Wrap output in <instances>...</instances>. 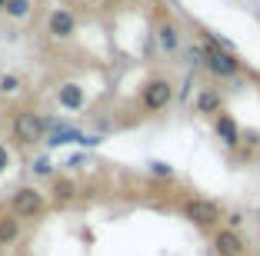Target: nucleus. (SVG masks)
<instances>
[{
  "instance_id": "obj_1",
  "label": "nucleus",
  "mask_w": 260,
  "mask_h": 256,
  "mask_svg": "<svg viewBox=\"0 0 260 256\" xmlns=\"http://www.w3.org/2000/svg\"><path fill=\"white\" fill-rule=\"evenodd\" d=\"M47 127H50V123H47L40 113L17 110V117H14V140L20 147H34V143H40V140H47Z\"/></svg>"
},
{
  "instance_id": "obj_2",
  "label": "nucleus",
  "mask_w": 260,
  "mask_h": 256,
  "mask_svg": "<svg viewBox=\"0 0 260 256\" xmlns=\"http://www.w3.org/2000/svg\"><path fill=\"white\" fill-rule=\"evenodd\" d=\"M204 57H207L204 67L210 70V74H217V77H234L240 70V60L220 44V40H214V37L204 40Z\"/></svg>"
},
{
  "instance_id": "obj_3",
  "label": "nucleus",
  "mask_w": 260,
  "mask_h": 256,
  "mask_svg": "<svg viewBox=\"0 0 260 256\" xmlns=\"http://www.w3.org/2000/svg\"><path fill=\"white\" fill-rule=\"evenodd\" d=\"M170 100H174V87H170V80H164V77L147 80L144 90H140V103H144V110H150V113L167 110Z\"/></svg>"
},
{
  "instance_id": "obj_4",
  "label": "nucleus",
  "mask_w": 260,
  "mask_h": 256,
  "mask_svg": "<svg viewBox=\"0 0 260 256\" xmlns=\"http://www.w3.org/2000/svg\"><path fill=\"white\" fill-rule=\"evenodd\" d=\"M10 213L20 220H34L44 213V193H40L37 187H20L14 190V196H10Z\"/></svg>"
},
{
  "instance_id": "obj_5",
  "label": "nucleus",
  "mask_w": 260,
  "mask_h": 256,
  "mask_svg": "<svg viewBox=\"0 0 260 256\" xmlns=\"http://www.w3.org/2000/svg\"><path fill=\"white\" fill-rule=\"evenodd\" d=\"M184 216L190 220V223H197V226H214L217 220H220V210H217V203H210V200L193 196V200L184 203Z\"/></svg>"
},
{
  "instance_id": "obj_6",
  "label": "nucleus",
  "mask_w": 260,
  "mask_h": 256,
  "mask_svg": "<svg viewBox=\"0 0 260 256\" xmlns=\"http://www.w3.org/2000/svg\"><path fill=\"white\" fill-rule=\"evenodd\" d=\"M47 33L54 40H70L77 33V17H74V10H67V7H57L54 14L47 17Z\"/></svg>"
},
{
  "instance_id": "obj_7",
  "label": "nucleus",
  "mask_w": 260,
  "mask_h": 256,
  "mask_svg": "<svg viewBox=\"0 0 260 256\" xmlns=\"http://www.w3.org/2000/svg\"><path fill=\"white\" fill-rule=\"evenodd\" d=\"M50 147H67V143H80V147H97L100 136H90L84 133V130H74L67 127V123H54V133H50V140H47Z\"/></svg>"
},
{
  "instance_id": "obj_8",
  "label": "nucleus",
  "mask_w": 260,
  "mask_h": 256,
  "mask_svg": "<svg viewBox=\"0 0 260 256\" xmlns=\"http://www.w3.org/2000/svg\"><path fill=\"white\" fill-rule=\"evenodd\" d=\"M214 246L220 256H244V240H240L237 230H220V233L214 236Z\"/></svg>"
},
{
  "instance_id": "obj_9",
  "label": "nucleus",
  "mask_w": 260,
  "mask_h": 256,
  "mask_svg": "<svg viewBox=\"0 0 260 256\" xmlns=\"http://www.w3.org/2000/svg\"><path fill=\"white\" fill-rule=\"evenodd\" d=\"M57 100H60V106H67V110H84L87 93H84L80 83H60V87H57Z\"/></svg>"
},
{
  "instance_id": "obj_10",
  "label": "nucleus",
  "mask_w": 260,
  "mask_h": 256,
  "mask_svg": "<svg viewBox=\"0 0 260 256\" xmlns=\"http://www.w3.org/2000/svg\"><path fill=\"white\" fill-rule=\"evenodd\" d=\"M217 136H220L227 147H237L240 130H237V123H234V117H227V113H220V117H217Z\"/></svg>"
},
{
  "instance_id": "obj_11",
  "label": "nucleus",
  "mask_w": 260,
  "mask_h": 256,
  "mask_svg": "<svg viewBox=\"0 0 260 256\" xmlns=\"http://www.w3.org/2000/svg\"><path fill=\"white\" fill-rule=\"evenodd\" d=\"M17 236H20V216H14V213H4V216H0V246L14 243Z\"/></svg>"
},
{
  "instance_id": "obj_12",
  "label": "nucleus",
  "mask_w": 260,
  "mask_h": 256,
  "mask_svg": "<svg viewBox=\"0 0 260 256\" xmlns=\"http://www.w3.org/2000/svg\"><path fill=\"white\" fill-rule=\"evenodd\" d=\"M157 44H160L164 53H174L177 47H180V37H177V27H174V23L164 20L160 27H157Z\"/></svg>"
},
{
  "instance_id": "obj_13",
  "label": "nucleus",
  "mask_w": 260,
  "mask_h": 256,
  "mask_svg": "<svg viewBox=\"0 0 260 256\" xmlns=\"http://www.w3.org/2000/svg\"><path fill=\"white\" fill-rule=\"evenodd\" d=\"M197 110L200 113H220V93L204 87V90L197 93Z\"/></svg>"
},
{
  "instance_id": "obj_14",
  "label": "nucleus",
  "mask_w": 260,
  "mask_h": 256,
  "mask_svg": "<svg viewBox=\"0 0 260 256\" xmlns=\"http://www.w3.org/2000/svg\"><path fill=\"white\" fill-rule=\"evenodd\" d=\"M30 10H34V4H30V0H10L4 14H7V17H14V20H23V17H30Z\"/></svg>"
},
{
  "instance_id": "obj_15",
  "label": "nucleus",
  "mask_w": 260,
  "mask_h": 256,
  "mask_svg": "<svg viewBox=\"0 0 260 256\" xmlns=\"http://www.w3.org/2000/svg\"><path fill=\"white\" fill-rule=\"evenodd\" d=\"M14 93H20V77L0 74V97H14Z\"/></svg>"
},
{
  "instance_id": "obj_16",
  "label": "nucleus",
  "mask_w": 260,
  "mask_h": 256,
  "mask_svg": "<svg viewBox=\"0 0 260 256\" xmlns=\"http://www.w3.org/2000/svg\"><path fill=\"white\" fill-rule=\"evenodd\" d=\"M54 200L57 203H70V200H74V183L70 180H54Z\"/></svg>"
},
{
  "instance_id": "obj_17",
  "label": "nucleus",
  "mask_w": 260,
  "mask_h": 256,
  "mask_svg": "<svg viewBox=\"0 0 260 256\" xmlns=\"http://www.w3.org/2000/svg\"><path fill=\"white\" fill-rule=\"evenodd\" d=\"M150 173L153 176H167V180H170V176H174V166L164 163V160H153V163H150Z\"/></svg>"
},
{
  "instance_id": "obj_18",
  "label": "nucleus",
  "mask_w": 260,
  "mask_h": 256,
  "mask_svg": "<svg viewBox=\"0 0 260 256\" xmlns=\"http://www.w3.org/2000/svg\"><path fill=\"white\" fill-rule=\"evenodd\" d=\"M34 173H37V176H50V173H54V163H50L47 157L34 160Z\"/></svg>"
},
{
  "instance_id": "obj_19",
  "label": "nucleus",
  "mask_w": 260,
  "mask_h": 256,
  "mask_svg": "<svg viewBox=\"0 0 260 256\" xmlns=\"http://www.w3.org/2000/svg\"><path fill=\"white\" fill-rule=\"evenodd\" d=\"M7 170H10V150L0 143V173H7Z\"/></svg>"
},
{
  "instance_id": "obj_20",
  "label": "nucleus",
  "mask_w": 260,
  "mask_h": 256,
  "mask_svg": "<svg viewBox=\"0 0 260 256\" xmlns=\"http://www.w3.org/2000/svg\"><path fill=\"white\" fill-rule=\"evenodd\" d=\"M7 4H10V0H0V10H7Z\"/></svg>"
},
{
  "instance_id": "obj_21",
  "label": "nucleus",
  "mask_w": 260,
  "mask_h": 256,
  "mask_svg": "<svg viewBox=\"0 0 260 256\" xmlns=\"http://www.w3.org/2000/svg\"><path fill=\"white\" fill-rule=\"evenodd\" d=\"M107 4H123V0H107Z\"/></svg>"
}]
</instances>
